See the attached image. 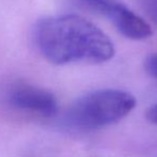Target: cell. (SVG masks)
Listing matches in <instances>:
<instances>
[{
	"label": "cell",
	"instance_id": "obj_1",
	"mask_svg": "<svg viewBox=\"0 0 157 157\" xmlns=\"http://www.w3.org/2000/svg\"><path fill=\"white\" fill-rule=\"evenodd\" d=\"M34 40L41 54L54 64H99L114 56L109 36L90 21L74 14L40 21Z\"/></svg>",
	"mask_w": 157,
	"mask_h": 157
},
{
	"label": "cell",
	"instance_id": "obj_2",
	"mask_svg": "<svg viewBox=\"0 0 157 157\" xmlns=\"http://www.w3.org/2000/svg\"><path fill=\"white\" fill-rule=\"evenodd\" d=\"M132 93L118 89H101L77 99L64 116L63 124L73 132H91L119 122L135 107Z\"/></svg>",
	"mask_w": 157,
	"mask_h": 157
},
{
	"label": "cell",
	"instance_id": "obj_3",
	"mask_svg": "<svg viewBox=\"0 0 157 157\" xmlns=\"http://www.w3.org/2000/svg\"><path fill=\"white\" fill-rule=\"evenodd\" d=\"M80 6L104 16L127 39L142 41L152 35L151 26L120 0H76Z\"/></svg>",
	"mask_w": 157,
	"mask_h": 157
},
{
	"label": "cell",
	"instance_id": "obj_4",
	"mask_svg": "<svg viewBox=\"0 0 157 157\" xmlns=\"http://www.w3.org/2000/svg\"><path fill=\"white\" fill-rule=\"evenodd\" d=\"M9 101L16 109L52 118L58 111V104L50 92L30 85H17L11 89Z\"/></svg>",
	"mask_w": 157,
	"mask_h": 157
},
{
	"label": "cell",
	"instance_id": "obj_5",
	"mask_svg": "<svg viewBox=\"0 0 157 157\" xmlns=\"http://www.w3.org/2000/svg\"><path fill=\"white\" fill-rule=\"evenodd\" d=\"M144 70L150 76L157 79V52L147 57L144 61Z\"/></svg>",
	"mask_w": 157,
	"mask_h": 157
},
{
	"label": "cell",
	"instance_id": "obj_6",
	"mask_svg": "<svg viewBox=\"0 0 157 157\" xmlns=\"http://www.w3.org/2000/svg\"><path fill=\"white\" fill-rule=\"evenodd\" d=\"M144 10L157 24V0H141Z\"/></svg>",
	"mask_w": 157,
	"mask_h": 157
},
{
	"label": "cell",
	"instance_id": "obj_7",
	"mask_svg": "<svg viewBox=\"0 0 157 157\" xmlns=\"http://www.w3.org/2000/svg\"><path fill=\"white\" fill-rule=\"evenodd\" d=\"M145 117H147V121L153 124H157V104L151 106L145 112Z\"/></svg>",
	"mask_w": 157,
	"mask_h": 157
}]
</instances>
